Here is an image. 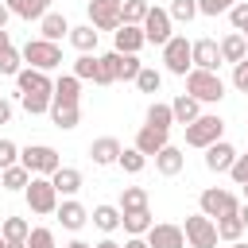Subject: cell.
I'll return each instance as SVG.
<instances>
[{
	"mask_svg": "<svg viewBox=\"0 0 248 248\" xmlns=\"http://www.w3.org/2000/svg\"><path fill=\"white\" fill-rule=\"evenodd\" d=\"M232 85H236V89H240V93H248V58H244V62H236V66H232Z\"/></svg>",
	"mask_w": 248,
	"mask_h": 248,
	"instance_id": "48",
	"label": "cell"
},
{
	"mask_svg": "<svg viewBox=\"0 0 248 248\" xmlns=\"http://www.w3.org/2000/svg\"><path fill=\"white\" fill-rule=\"evenodd\" d=\"M27 194V205H31V213H58V190H54V182L50 178H31V186L23 190Z\"/></svg>",
	"mask_w": 248,
	"mask_h": 248,
	"instance_id": "7",
	"label": "cell"
},
{
	"mask_svg": "<svg viewBox=\"0 0 248 248\" xmlns=\"http://www.w3.org/2000/svg\"><path fill=\"white\" fill-rule=\"evenodd\" d=\"M4 248H27V244H16V240H8V244H4Z\"/></svg>",
	"mask_w": 248,
	"mask_h": 248,
	"instance_id": "57",
	"label": "cell"
},
{
	"mask_svg": "<svg viewBox=\"0 0 248 248\" xmlns=\"http://www.w3.org/2000/svg\"><path fill=\"white\" fill-rule=\"evenodd\" d=\"M8 16H12V12H8V4H0V31H4V23H8Z\"/></svg>",
	"mask_w": 248,
	"mask_h": 248,
	"instance_id": "52",
	"label": "cell"
},
{
	"mask_svg": "<svg viewBox=\"0 0 248 248\" xmlns=\"http://www.w3.org/2000/svg\"><path fill=\"white\" fill-rule=\"evenodd\" d=\"M136 151H143V155H159L163 147H167V132H159V128H151V124H143L140 132H136V143H132Z\"/></svg>",
	"mask_w": 248,
	"mask_h": 248,
	"instance_id": "18",
	"label": "cell"
},
{
	"mask_svg": "<svg viewBox=\"0 0 248 248\" xmlns=\"http://www.w3.org/2000/svg\"><path fill=\"white\" fill-rule=\"evenodd\" d=\"M140 70H143V62H140L136 54H120V50H116V78L136 81V78H140Z\"/></svg>",
	"mask_w": 248,
	"mask_h": 248,
	"instance_id": "36",
	"label": "cell"
},
{
	"mask_svg": "<svg viewBox=\"0 0 248 248\" xmlns=\"http://www.w3.org/2000/svg\"><path fill=\"white\" fill-rule=\"evenodd\" d=\"M163 62H167V70L178 74V78H186V74L194 70V50H190L186 35H170V43L163 46Z\"/></svg>",
	"mask_w": 248,
	"mask_h": 248,
	"instance_id": "6",
	"label": "cell"
},
{
	"mask_svg": "<svg viewBox=\"0 0 248 248\" xmlns=\"http://www.w3.org/2000/svg\"><path fill=\"white\" fill-rule=\"evenodd\" d=\"M186 244L190 248H217V221L213 217H205V213H194V217H186Z\"/></svg>",
	"mask_w": 248,
	"mask_h": 248,
	"instance_id": "5",
	"label": "cell"
},
{
	"mask_svg": "<svg viewBox=\"0 0 248 248\" xmlns=\"http://www.w3.org/2000/svg\"><path fill=\"white\" fill-rule=\"evenodd\" d=\"M240 221H244V229H248V205H240V213H236Z\"/></svg>",
	"mask_w": 248,
	"mask_h": 248,
	"instance_id": "56",
	"label": "cell"
},
{
	"mask_svg": "<svg viewBox=\"0 0 248 248\" xmlns=\"http://www.w3.org/2000/svg\"><path fill=\"white\" fill-rule=\"evenodd\" d=\"M19 62H23V50H16V46H8V50H0V74H19Z\"/></svg>",
	"mask_w": 248,
	"mask_h": 248,
	"instance_id": "42",
	"label": "cell"
},
{
	"mask_svg": "<svg viewBox=\"0 0 248 248\" xmlns=\"http://www.w3.org/2000/svg\"><path fill=\"white\" fill-rule=\"evenodd\" d=\"M97 85H112V81H120L116 78V50H108V54H97V78H93Z\"/></svg>",
	"mask_w": 248,
	"mask_h": 248,
	"instance_id": "31",
	"label": "cell"
},
{
	"mask_svg": "<svg viewBox=\"0 0 248 248\" xmlns=\"http://www.w3.org/2000/svg\"><path fill=\"white\" fill-rule=\"evenodd\" d=\"M147 0H124V8H120V19L124 23H132V27H143V19H147Z\"/></svg>",
	"mask_w": 248,
	"mask_h": 248,
	"instance_id": "35",
	"label": "cell"
},
{
	"mask_svg": "<svg viewBox=\"0 0 248 248\" xmlns=\"http://www.w3.org/2000/svg\"><path fill=\"white\" fill-rule=\"evenodd\" d=\"M229 174H232V182H240V186H244V182H248V155H236V163H232V170H229Z\"/></svg>",
	"mask_w": 248,
	"mask_h": 248,
	"instance_id": "49",
	"label": "cell"
},
{
	"mask_svg": "<svg viewBox=\"0 0 248 248\" xmlns=\"http://www.w3.org/2000/svg\"><path fill=\"white\" fill-rule=\"evenodd\" d=\"M120 140H112V136H101V140H93L89 143V159L97 163V167H112V163H120Z\"/></svg>",
	"mask_w": 248,
	"mask_h": 248,
	"instance_id": "14",
	"label": "cell"
},
{
	"mask_svg": "<svg viewBox=\"0 0 248 248\" xmlns=\"http://www.w3.org/2000/svg\"><path fill=\"white\" fill-rule=\"evenodd\" d=\"M8 120H12V101L0 97V124H8Z\"/></svg>",
	"mask_w": 248,
	"mask_h": 248,
	"instance_id": "50",
	"label": "cell"
},
{
	"mask_svg": "<svg viewBox=\"0 0 248 248\" xmlns=\"http://www.w3.org/2000/svg\"><path fill=\"white\" fill-rule=\"evenodd\" d=\"M0 232H4V240H16V244H27V236H31V225H27L23 217H8Z\"/></svg>",
	"mask_w": 248,
	"mask_h": 248,
	"instance_id": "37",
	"label": "cell"
},
{
	"mask_svg": "<svg viewBox=\"0 0 248 248\" xmlns=\"http://www.w3.org/2000/svg\"><path fill=\"white\" fill-rule=\"evenodd\" d=\"M124 232L128 236H147V229H151V213L147 209H140V213H124Z\"/></svg>",
	"mask_w": 248,
	"mask_h": 248,
	"instance_id": "33",
	"label": "cell"
},
{
	"mask_svg": "<svg viewBox=\"0 0 248 248\" xmlns=\"http://www.w3.org/2000/svg\"><path fill=\"white\" fill-rule=\"evenodd\" d=\"M97 35H101V31H97L93 23H85V27H74V31H70V43H74L81 54H93V46H97Z\"/></svg>",
	"mask_w": 248,
	"mask_h": 248,
	"instance_id": "30",
	"label": "cell"
},
{
	"mask_svg": "<svg viewBox=\"0 0 248 248\" xmlns=\"http://www.w3.org/2000/svg\"><path fill=\"white\" fill-rule=\"evenodd\" d=\"M236 0H198V12L202 16H221V12H232Z\"/></svg>",
	"mask_w": 248,
	"mask_h": 248,
	"instance_id": "47",
	"label": "cell"
},
{
	"mask_svg": "<svg viewBox=\"0 0 248 248\" xmlns=\"http://www.w3.org/2000/svg\"><path fill=\"white\" fill-rule=\"evenodd\" d=\"M50 101H54V97H43V93H19V105H23L31 116H39V112H50Z\"/></svg>",
	"mask_w": 248,
	"mask_h": 248,
	"instance_id": "38",
	"label": "cell"
},
{
	"mask_svg": "<svg viewBox=\"0 0 248 248\" xmlns=\"http://www.w3.org/2000/svg\"><path fill=\"white\" fill-rule=\"evenodd\" d=\"M19 163H23L31 174H39V178H50V174L62 167L58 151L46 147V143H31V147H23V151H19Z\"/></svg>",
	"mask_w": 248,
	"mask_h": 248,
	"instance_id": "3",
	"label": "cell"
},
{
	"mask_svg": "<svg viewBox=\"0 0 248 248\" xmlns=\"http://www.w3.org/2000/svg\"><path fill=\"white\" fill-rule=\"evenodd\" d=\"M221 132H225V120L213 116V112H202L194 124H186V143L205 151V147H213V143L221 140Z\"/></svg>",
	"mask_w": 248,
	"mask_h": 248,
	"instance_id": "2",
	"label": "cell"
},
{
	"mask_svg": "<svg viewBox=\"0 0 248 248\" xmlns=\"http://www.w3.org/2000/svg\"><path fill=\"white\" fill-rule=\"evenodd\" d=\"M93 248H124V244H116V240H101V244H93Z\"/></svg>",
	"mask_w": 248,
	"mask_h": 248,
	"instance_id": "55",
	"label": "cell"
},
{
	"mask_svg": "<svg viewBox=\"0 0 248 248\" xmlns=\"http://www.w3.org/2000/svg\"><path fill=\"white\" fill-rule=\"evenodd\" d=\"M62 248H93V244H85V240H70V244H62Z\"/></svg>",
	"mask_w": 248,
	"mask_h": 248,
	"instance_id": "54",
	"label": "cell"
},
{
	"mask_svg": "<svg viewBox=\"0 0 248 248\" xmlns=\"http://www.w3.org/2000/svg\"><path fill=\"white\" fill-rule=\"evenodd\" d=\"M143 39H147V43H159V46L170 43V12H167V8H147Z\"/></svg>",
	"mask_w": 248,
	"mask_h": 248,
	"instance_id": "10",
	"label": "cell"
},
{
	"mask_svg": "<svg viewBox=\"0 0 248 248\" xmlns=\"http://www.w3.org/2000/svg\"><path fill=\"white\" fill-rule=\"evenodd\" d=\"M248 58V35H240V31H232V35H225L221 39V62H244Z\"/></svg>",
	"mask_w": 248,
	"mask_h": 248,
	"instance_id": "19",
	"label": "cell"
},
{
	"mask_svg": "<svg viewBox=\"0 0 248 248\" xmlns=\"http://www.w3.org/2000/svg\"><path fill=\"white\" fill-rule=\"evenodd\" d=\"M27 248H58V244H54V232H50V229H31Z\"/></svg>",
	"mask_w": 248,
	"mask_h": 248,
	"instance_id": "46",
	"label": "cell"
},
{
	"mask_svg": "<svg viewBox=\"0 0 248 248\" xmlns=\"http://www.w3.org/2000/svg\"><path fill=\"white\" fill-rule=\"evenodd\" d=\"M120 167H124L128 174H140V170L147 167V155L136 151V147H124V151H120Z\"/></svg>",
	"mask_w": 248,
	"mask_h": 248,
	"instance_id": "39",
	"label": "cell"
},
{
	"mask_svg": "<svg viewBox=\"0 0 248 248\" xmlns=\"http://www.w3.org/2000/svg\"><path fill=\"white\" fill-rule=\"evenodd\" d=\"M23 62L31 66V70H54V66H62V46L58 43H46V39H27V46H23Z\"/></svg>",
	"mask_w": 248,
	"mask_h": 248,
	"instance_id": "4",
	"label": "cell"
},
{
	"mask_svg": "<svg viewBox=\"0 0 248 248\" xmlns=\"http://www.w3.org/2000/svg\"><path fill=\"white\" fill-rule=\"evenodd\" d=\"M232 248H248V244H240V240H236V244H232Z\"/></svg>",
	"mask_w": 248,
	"mask_h": 248,
	"instance_id": "58",
	"label": "cell"
},
{
	"mask_svg": "<svg viewBox=\"0 0 248 248\" xmlns=\"http://www.w3.org/2000/svg\"><path fill=\"white\" fill-rule=\"evenodd\" d=\"M182 163H186V159H182V151H178V147H170V143L155 155V170H159V174H167V178H170V174H178V170H182Z\"/></svg>",
	"mask_w": 248,
	"mask_h": 248,
	"instance_id": "25",
	"label": "cell"
},
{
	"mask_svg": "<svg viewBox=\"0 0 248 248\" xmlns=\"http://www.w3.org/2000/svg\"><path fill=\"white\" fill-rule=\"evenodd\" d=\"M4 244H8V240H4V232H0V248H4Z\"/></svg>",
	"mask_w": 248,
	"mask_h": 248,
	"instance_id": "59",
	"label": "cell"
},
{
	"mask_svg": "<svg viewBox=\"0 0 248 248\" xmlns=\"http://www.w3.org/2000/svg\"><path fill=\"white\" fill-rule=\"evenodd\" d=\"M170 19H178V23H190L194 16H198V0H170Z\"/></svg>",
	"mask_w": 248,
	"mask_h": 248,
	"instance_id": "40",
	"label": "cell"
},
{
	"mask_svg": "<svg viewBox=\"0 0 248 248\" xmlns=\"http://www.w3.org/2000/svg\"><path fill=\"white\" fill-rule=\"evenodd\" d=\"M124 248H151V244H147V236H128Z\"/></svg>",
	"mask_w": 248,
	"mask_h": 248,
	"instance_id": "51",
	"label": "cell"
},
{
	"mask_svg": "<svg viewBox=\"0 0 248 248\" xmlns=\"http://www.w3.org/2000/svg\"><path fill=\"white\" fill-rule=\"evenodd\" d=\"M186 93L198 97L202 105H217L225 97V81L213 74V70H190L186 74Z\"/></svg>",
	"mask_w": 248,
	"mask_h": 248,
	"instance_id": "1",
	"label": "cell"
},
{
	"mask_svg": "<svg viewBox=\"0 0 248 248\" xmlns=\"http://www.w3.org/2000/svg\"><path fill=\"white\" fill-rule=\"evenodd\" d=\"M244 194H248V182H244Z\"/></svg>",
	"mask_w": 248,
	"mask_h": 248,
	"instance_id": "60",
	"label": "cell"
},
{
	"mask_svg": "<svg viewBox=\"0 0 248 248\" xmlns=\"http://www.w3.org/2000/svg\"><path fill=\"white\" fill-rule=\"evenodd\" d=\"M39 31H43L39 39H46V43H58V39H62V35H70L74 27L66 23V16H58V12H46V16L39 19Z\"/></svg>",
	"mask_w": 248,
	"mask_h": 248,
	"instance_id": "20",
	"label": "cell"
},
{
	"mask_svg": "<svg viewBox=\"0 0 248 248\" xmlns=\"http://www.w3.org/2000/svg\"><path fill=\"white\" fill-rule=\"evenodd\" d=\"M16 81H19V93H43V97H54V81L43 74V70H19L16 74Z\"/></svg>",
	"mask_w": 248,
	"mask_h": 248,
	"instance_id": "13",
	"label": "cell"
},
{
	"mask_svg": "<svg viewBox=\"0 0 248 248\" xmlns=\"http://www.w3.org/2000/svg\"><path fill=\"white\" fill-rule=\"evenodd\" d=\"M190 50H194V70H213L217 74V66H221V43L198 39V43H190Z\"/></svg>",
	"mask_w": 248,
	"mask_h": 248,
	"instance_id": "12",
	"label": "cell"
},
{
	"mask_svg": "<svg viewBox=\"0 0 248 248\" xmlns=\"http://www.w3.org/2000/svg\"><path fill=\"white\" fill-rule=\"evenodd\" d=\"M147 124H151V128H159V132H170V124H174V112H170V105L155 101V105L147 108Z\"/></svg>",
	"mask_w": 248,
	"mask_h": 248,
	"instance_id": "32",
	"label": "cell"
},
{
	"mask_svg": "<svg viewBox=\"0 0 248 248\" xmlns=\"http://www.w3.org/2000/svg\"><path fill=\"white\" fill-rule=\"evenodd\" d=\"M50 182H54V190H58V194H66V198H70V194H78V190H81V170H78V167H58V170L50 174Z\"/></svg>",
	"mask_w": 248,
	"mask_h": 248,
	"instance_id": "22",
	"label": "cell"
},
{
	"mask_svg": "<svg viewBox=\"0 0 248 248\" xmlns=\"http://www.w3.org/2000/svg\"><path fill=\"white\" fill-rule=\"evenodd\" d=\"M120 221H124V213H120L116 205H97V209H93V225H97L101 232H116Z\"/></svg>",
	"mask_w": 248,
	"mask_h": 248,
	"instance_id": "28",
	"label": "cell"
},
{
	"mask_svg": "<svg viewBox=\"0 0 248 248\" xmlns=\"http://www.w3.org/2000/svg\"><path fill=\"white\" fill-rule=\"evenodd\" d=\"M58 221H62V229H74V232H78V229L89 221V213H85L81 202H62V205H58Z\"/></svg>",
	"mask_w": 248,
	"mask_h": 248,
	"instance_id": "24",
	"label": "cell"
},
{
	"mask_svg": "<svg viewBox=\"0 0 248 248\" xmlns=\"http://www.w3.org/2000/svg\"><path fill=\"white\" fill-rule=\"evenodd\" d=\"M120 8H124V0H89V23L97 31H112L116 35V27L124 23Z\"/></svg>",
	"mask_w": 248,
	"mask_h": 248,
	"instance_id": "8",
	"label": "cell"
},
{
	"mask_svg": "<svg viewBox=\"0 0 248 248\" xmlns=\"http://www.w3.org/2000/svg\"><path fill=\"white\" fill-rule=\"evenodd\" d=\"M229 19H232V31H240V35H248V0H240V4H232V12H229Z\"/></svg>",
	"mask_w": 248,
	"mask_h": 248,
	"instance_id": "44",
	"label": "cell"
},
{
	"mask_svg": "<svg viewBox=\"0 0 248 248\" xmlns=\"http://www.w3.org/2000/svg\"><path fill=\"white\" fill-rule=\"evenodd\" d=\"M232 163H236V147H232V143L217 140L213 147H205V167H209L213 174H221V170H232Z\"/></svg>",
	"mask_w": 248,
	"mask_h": 248,
	"instance_id": "15",
	"label": "cell"
},
{
	"mask_svg": "<svg viewBox=\"0 0 248 248\" xmlns=\"http://www.w3.org/2000/svg\"><path fill=\"white\" fill-rule=\"evenodd\" d=\"M78 93H81V81L74 74H66V78L54 81V101L50 105H78Z\"/></svg>",
	"mask_w": 248,
	"mask_h": 248,
	"instance_id": "23",
	"label": "cell"
},
{
	"mask_svg": "<svg viewBox=\"0 0 248 248\" xmlns=\"http://www.w3.org/2000/svg\"><path fill=\"white\" fill-rule=\"evenodd\" d=\"M19 163V147L12 143V140H0V170H8V167H16Z\"/></svg>",
	"mask_w": 248,
	"mask_h": 248,
	"instance_id": "45",
	"label": "cell"
},
{
	"mask_svg": "<svg viewBox=\"0 0 248 248\" xmlns=\"http://www.w3.org/2000/svg\"><path fill=\"white\" fill-rule=\"evenodd\" d=\"M4 4H8V12L19 16V19H43V16L50 12V0H4Z\"/></svg>",
	"mask_w": 248,
	"mask_h": 248,
	"instance_id": "21",
	"label": "cell"
},
{
	"mask_svg": "<svg viewBox=\"0 0 248 248\" xmlns=\"http://www.w3.org/2000/svg\"><path fill=\"white\" fill-rule=\"evenodd\" d=\"M50 120H54V128L70 132V128H78V120H81V108H78V105H50Z\"/></svg>",
	"mask_w": 248,
	"mask_h": 248,
	"instance_id": "27",
	"label": "cell"
},
{
	"mask_svg": "<svg viewBox=\"0 0 248 248\" xmlns=\"http://www.w3.org/2000/svg\"><path fill=\"white\" fill-rule=\"evenodd\" d=\"M31 178H35V174H31L23 163H16V167L0 170V186H4V190H27V186H31Z\"/></svg>",
	"mask_w": 248,
	"mask_h": 248,
	"instance_id": "26",
	"label": "cell"
},
{
	"mask_svg": "<svg viewBox=\"0 0 248 248\" xmlns=\"http://www.w3.org/2000/svg\"><path fill=\"white\" fill-rule=\"evenodd\" d=\"M112 43H116L112 50H120V54H140V46H143L147 39H143V27L120 23V27H116V39H112Z\"/></svg>",
	"mask_w": 248,
	"mask_h": 248,
	"instance_id": "16",
	"label": "cell"
},
{
	"mask_svg": "<svg viewBox=\"0 0 248 248\" xmlns=\"http://www.w3.org/2000/svg\"><path fill=\"white\" fill-rule=\"evenodd\" d=\"M147 244L151 248H186V232H182V225H151Z\"/></svg>",
	"mask_w": 248,
	"mask_h": 248,
	"instance_id": "11",
	"label": "cell"
},
{
	"mask_svg": "<svg viewBox=\"0 0 248 248\" xmlns=\"http://www.w3.org/2000/svg\"><path fill=\"white\" fill-rule=\"evenodd\" d=\"M12 46V39H8V31H0V50H8Z\"/></svg>",
	"mask_w": 248,
	"mask_h": 248,
	"instance_id": "53",
	"label": "cell"
},
{
	"mask_svg": "<svg viewBox=\"0 0 248 248\" xmlns=\"http://www.w3.org/2000/svg\"><path fill=\"white\" fill-rule=\"evenodd\" d=\"M202 213L205 217H229V213H240V202H236V194H229V190H202Z\"/></svg>",
	"mask_w": 248,
	"mask_h": 248,
	"instance_id": "9",
	"label": "cell"
},
{
	"mask_svg": "<svg viewBox=\"0 0 248 248\" xmlns=\"http://www.w3.org/2000/svg\"><path fill=\"white\" fill-rule=\"evenodd\" d=\"M140 209H147V190H143V186H124V194H120V213H140Z\"/></svg>",
	"mask_w": 248,
	"mask_h": 248,
	"instance_id": "29",
	"label": "cell"
},
{
	"mask_svg": "<svg viewBox=\"0 0 248 248\" xmlns=\"http://www.w3.org/2000/svg\"><path fill=\"white\" fill-rule=\"evenodd\" d=\"M74 78H78V81H81V78L93 81V78H97V54H81V58L74 62Z\"/></svg>",
	"mask_w": 248,
	"mask_h": 248,
	"instance_id": "43",
	"label": "cell"
},
{
	"mask_svg": "<svg viewBox=\"0 0 248 248\" xmlns=\"http://www.w3.org/2000/svg\"><path fill=\"white\" fill-rule=\"evenodd\" d=\"M240 232H244V221H240L236 213H229V217H217V236H221V240L236 244V240H240Z\"/></svg>",
	"mask_w": 248,
	"mask_h": 248,
	"instance_id": "34",
	"label": "cell"
},
{
	"mask_svg": "<svg viewBox=\"0 0 248 248\" xmlns=\"http://www.w3.org/2000/svg\"><path fill=\"white\" fill-rule=\"evenodd\" d=\"M170 112H174V124H194L198 116H202V101L198 97H190V93H178L174 101H170Z\"/></svg>",
	"mask_w": 248,
	"mask_h": 248,
	"instance_id": "17",
	"label": "cell"
},
{
	"mask_svg": "<svg viewBox=\"0 0 248 248\" xmlns=\"http://www.w3.org/2000/svg\"><path fill=\"white\" fill-rule=\"evenodd\" d=\"M136 85H140V93H159V85H163V78H159V70H151V66H143V70H140V78H136Z\"/></svg>",
	"mask_w": 248,
	"mask_h": 248,
	"instance_id": "41",
	"label": "cell"
}]
</instances>
